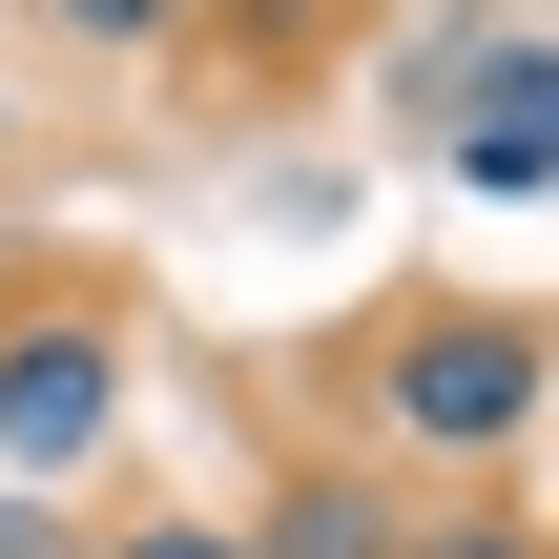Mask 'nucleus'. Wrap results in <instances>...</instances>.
<instances>
[{"label":"nucleus","mask_w":559,"mask_h":559,"mask_svg":"<svg viewBox=\"0 0 559 559\" xmlns=\"http://www.w3.org/2000/svg\"><path fill=\"white\" fill-rule=\"evenodd\" d=\"M104 559H249V539H228V519H124Z\"/></svg>","instance_id":"0eeeda50"},{"label":"nucleus","mask_w":559,"mask_h":559,"mask_svg":"<svg viewBox=\"0 0 559 559\" xmlns=\"http://www.w3.org/2000/svg\"><path fill=\"white\" fill-rule=\"evenodd\" d=\"M62 41H104V62H145V41H187V0H41Z\"/></svg>","instance_id":"39448f33"},{"label":"nucleus","mask_w":559,"mask_h":559,"mask_svg":"<svg viewBox=\"0 0 559 559\" xmlns=\"http://www.w3.org/2000/svg\"><path fill=\"white\" fill-rule=\"evenodd\" d=\"M559 415V332L539 311H394L373 332V436L394 456H519Z\"/></svg>","instance_id":"f257e3e1"},{"label":"nucleus","mask_w":559,"mask_h":559,"mask_svg":"<svg viewBox=\"0 0 559 559\" xmlns=\"http://www.w3.org/2000/svg\"><path fill=\"white\" fill-rule=\"evenodd\" d=\"M0 187H21V104H0Z\"/></svg>","instance_id":"1a4fd4ad"},{"label":"nucleus","mask_w":559,"mask_h":559,"mask_svg":"<svg viewBox=\"0 0 559 559\" xmlns=\"http://www.w3.org/2000/svg\"><path fill=\"white\" fill-rule=\"evenodd\" d=\"M477 207H519L559 187V41H498V62H456V145H436Z\"/></svg>","instance_id":"7ed1b4c3"},{"label":"nucleus","mask_w":559,"mask_h":559,"mask_svg":"<svg viewBox=\"0 0 559 559\" xmlns=\"http://www.w3.org/2000/svg\"><path fill=\"white\" fill-rule=\"evenodd\" d=\"M0 559H104V539H83L62 498H0Z\"/></svg>","instance_id":"423d86ee"},{"label":"nucleus","mask_w":559,"mask_h":559,"mask_svg":"<svg viewBox=\"0 0 559 559\" xmlns=\"http://www.w3.org/2000/svg\"><path fill=\"white\" fill-rule=\"evenodd\" d=\"M415 519H394V477L373 456H290L270 477V519H249V559H394Z\"/></svg>","instance_id":"20e7f679"},{"label":"nucleus","mask_w":559,"mask_h":559,"mask_svg":"<svg viewBox=\"0 0 559 559\" xmlns=\"http://www.w3.org/2000/svg\"><path fill=\"white\" fill-rule=\"evenodd\" d=\"M394 559H519V539H498V519H436V539H394Z\"/></svg>","instance_id":"6e6552de"},{"label":"nucleus","mask_w":559,"mask_h":559,"mask_svg":"<svg viewBox=\"0 0 559 559\" xmlns=\"http://www.w3.org/2000/svg\"><path fill=\"white\" fill-rule=\"evenodd\" d=\"M124 436V332L83 290H0V498H62Z\"/></svg>","instance_id":"f03ea898"}]
</instances>
